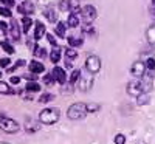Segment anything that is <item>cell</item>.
<instances>
[{"instance_id": "obj_1", "label": "cell", "mask_w": 155, "mask_h": 144, "mask_svg": "<svg viewBox=\"0 0 155 144\" xmlns=\"http://www.w3.org/2000/svg\"><path fill=\"white\" fill-rule=\"evenodd\" d=\"M59 118H61V110L58 107L44 109L41 113H39V123H42L45 126H53L59 121Z\"/></svg>"}, {"instance_id": "obj_2", "label": "cell", "mask_w": 155, "mask_h": 144, "mask_svg": "<svg viewBox=\"0 0 155 144\" xmlns=\"http://www.w3.org/2000/svg\"><path fill=\"white\" fill-rule=\"evenodd\" d=\"M87 113H88L87 112V104H84V102H74V104H71V106L68 107V110H67V116L70 118L71 121L82 119V118H85Z\"/></svg>"}, {"instance_id": "obj_3", "label": "cell", "mask_w": 155, "mask_h": 144, "mask_svg": "<svg viewBox=\"0 0 155 144\" xmlns=\"http://www.w3.org/2000/svg\"><path fill=\"white\" fill-rule=\"evenodd\" d=\"M0 129H2L3 132H6V133H16V132H19L20 127H19L17 121L11 119V118L6 116V115L0 113Z\"/></svg>"}, {"instance_id": "obj_4", "label": "cell", "mask_w": 155, "mask_h": 144, "mask_svg": "<svg viewBox=\"0 0 155 144\" xmlns=\"http://www.w3.org/2000/svg\"><path fill=\"white\" fill-rule=\"evenodd\" d=\"M85 68L90 74H98L101 71V59L96 54H90L85 59Z\"/></svg>"}, {"instance_id": "obj_5", "label": "cell", "mask_w": 155, "mask_h": 144, "mask_svg": "<svg viewBox=\"0 0 155 144\" xmlns=\"http://www.w3.org/2000/svg\"><path fill=\"white\" fill-rule=\"evenodd\" d=\"M127 93L130 95V96H134V98H137V96H140L141 93H143V84H141V79H134V81H130L127 84Z\"/></svg>"}, {"instance_id": "obj_6", "label": "cell", "mask_w": 155, "mask_h": 144, "mask_svg": "<svg viewBox=\"0 0 155 144\" xmlns=\"http://www.w3.org/2000/svg\"><path fill=\"white\" fill-rule=\"evenodd\" d=\"M81 16H82V22L84 23H92L96 19V8L92 5H87L81 9Z\"/></svg>"}, {"instance_id": "obj_7", "label": "cell", "mask_w": 155, "mask_h": 144, "mask_svg": "<svg viewBox=\"0 0 155 144\" xmlns=\"http://www.w3.org/2000/svg\"><path fill=\"white\" fill-rule=\"evenodd\" d=\"M130 73L137 77V79H141L144 74H146V64L143 61H137L132 64V67H130Z\"/></svg>"}, {"instance_id": "obj_8", "label": "cell", "mask_w": 155, "mask_h": 144, "mask_svg": "<svg viewBox=\"0 0 155 144\" xmlns=\"http://www.w3.org/2000/svg\"><path fill=\"white\" fill-rule=\"evenodd\" d=\"M51 73H53L54 79H56V82H58L59 85H65V84L68 82L67 73H65V70H64V68H61V67H54Z\"/></svg>"}, {"instance_id": "obj_9", "label": "cell", "mask_w": 155, "mask_h": 144, "mask_svg": "<svg viewBox=\"0 0 155 144\" xmlns=\"http://www.w3.org/2000/svg\"><path fill=\"white\" fill-rule=\"evenodd\" d=\"M17 11L22 16H31V14H34V3L30 2V0H23L17 6Z\"/></svg>"}, {"instance_id": "obj_10", "label": "cell", "mask_w": 155, "mask_h": 144, "mask_svg": "<svg viewBox=\"0 0 155 144\" xmlns=\"http://www.w3.org/2000/svg\"><path fill=\"white\" fill-rule=\"evenodd\" d=\"M20 27H19V22L16 20V19H12L11 20V23H9V36H11V39L12 41H19L20 39Z\"/></svg>"}, {"instance_id": "obj_11", "label": "cell", "mask_w": 155, "mask_h": 144, "mask_svg": "<svg viewBox=\"0 0 155 144\" xmlns=\"http://www.w3.org/2000/svg\"><path fill=\"white\" fill-rule=\"evenodd\" d=\"M28 68H30V71L34 73V74H41V73L45 71V65H44L42 62H39V61H31L30 65H28Z\"/></svg>"}, {"instance_id": "obj_12", "label": "cell", "mask_w": 155, "mask_h": 144, "mask_svg": "<svg viewBox=\"0 0 155 144\" xmlns=\"http://www.w3.org/2000/svg\"><path fill=\"white\" fill-rule=\"evenodd\" d=\"M47 33V28H45V25L41 22V20H37L36 22V30H34V41H39V39H42Z\"/></svg>"}, {"instance_id": "obj_13", "label": "cell", "mask_w": 155, "mask_h": 144, "mask_svg": "<svg viewBox=\"0 0 155 144\" xmlns=\"http://www.w3.org/2000/svg\"><path fill=\"white\" fill-rule=\"evenodd\" d=\"M92 76L93 74L88 73L87 77H82V74H81V77H79V81H78V82H79V87H81L82 91H87L88 88H92Z\"/></svg>"}, {"instance_id": "obj_14", "label": "cell", "mask_w": 155, "mask_h": 144, "mask_svg": "<svg viewBox=\"0 0 155 144\" xmlns=\"http://www.w3.org/2000/svg\"><path fill=\"white\" fill-rule=\"evenodd\" d=\"M146 37H147V44L150 45L152 50H155V23H152L146 31Z\"/></svg>"}, {"instance_id": "obj_15", "label": "cell", "mask_w": 155, "mask_h": 144, "mask_svg": "<svg viewBox=\"0 0 155 144\" xmlns=\"http://www.w3.org/2000/svg\"><path fill=\"white\" fill-rule=\"evenodd\" d=\"M44 16H45V17H47V20H48V22H51V23L58 20V12L54 11V8H53V6L45 8V9H44Z\"/></svg>"}, {"instance_id": "obj_16", "label": "cell", "mask_w": 155, "mask_h": 144, "mask_svg": "<svg viewBox=\"0 0 155 144\" xmlns=\"http://www.w3.org/2000/svg\"><path fill=\"white\" fill-rule=\"evenodd\" d=\"M61 53H62V48L58 47V45H53V50H51V53H50V59L53 64H58L59 59H61Z\"/></svg>"}, {"instance_id": "obj_17", "label": "cell", "mask_w": 155, "mask_h": 144, "mask_svg": "<svg viewBox=\"0 0 155 144\" xmlns=\"http://www.w3.org/2000/svg\"><path fill=\"white\" fill-rule=\"evenodd\" d=\"M54 34L62 37V39H65V34H67V25H65V22H58L56 28H54Z\"/></svg>"}, {"instance_id": "obj_18", "label": "cell", "mask_w": 155, "mask_h": 144, "mask_svg": "<svg viewBox=\"0 0 155 144\" xmlns=\"http://www.w3.org/2000/svg\"><path fill=\"white\" fill-rule=\"evenodd\" d=\"M31 27H33V20L30 19V16H23L22 17V31L25 34H28L30 30H31Z\"/></svg>"}, {"instance_id": "obj_19", "label": "cell", "mask_w": 155, "mask_h": 144, "mask_svg": "<svg viewBox=\"0 0 155 144\" xmlns=\"http://www.w3.org/2000/svg\"><path fill=\"white\" fill-rule=\"evenodd\" d=\"M79 23H81L79 16H78V14H73V12H70V16H68V19H67V25H68V27H70V28H76Z\"/></svg>"}, {"instance_id": "obj_20", "label": "cell", "mask_w": 155, "mask_h": 144, "mask_svg": "<svg viewBox=\"0 0 155 144\" xmlns=\"http://www.w3.org/2000/svg\"><path fill=\"white\" fill-rule=\"evenodd\" d=\"M67 41H68V45L71 48H78V47H81L82 45V37H78V36H68L67 37Z\"/></svg>"}, {"instance_id": "obj_21", "label": "cell", "mask_w": 155, "mask_h": 144, "mask_svg": "<svg viewBox=\"0 0 155 144\" xmlns=\"http://www.w3.org/2000/svg\"><path fill=\"white\" fill-rule=\"evenodd\" d=\"M0 93H2V95H14L16 91L9 87V84H8V82L0 81Z\"/></svg>"}, {"instance_id": "obj_22", "label": "cell", "mask_w": 155, "mask_h": 144, "mask_svg": "<svg viewBox=\"0 0 155 144\" xmlns=\"http://www.w3.org/2000/svg\"><path fill=\"white\" fill-rule=\"evenodd\" d=\"M79 77H81V70H73L70 77H68V84L70 85H76L78 81H79Z\"/></svg>"}, {"instance_id": "obj_23", "label": "cell", "mask_w": 155, "mask_h": 144, "mask_svg": "<svg viewBox=\"0 0 155 144\" xmlns=\"http://www.w3.org/2000/svg\"><path fill=\"white\" fill-rule=\"evenodd\" d=\"M149 99H150V95L146 93V91H143L140 96H137V104H138V106H144V104L149 102Z\"/></svg>"}, {"instance_id": "obj_24", "label": "cell", "mask_w": 155, "mask_h": 144, "mask_svg": "<svg viewBox=\"0 0 155 144\" xmlns=\"http://www.w3.org/2000/svg\"><path fill=\"white\" fill-rule=\"evenodd\" d=\"M65 57H67L68 61H73V59H76V57H78V51H76L74 48H71V47L65 48Z\"/></svg>"}, {"instance_id": "obj_25", "label": "cell", "mask_w": 155, "mask_h": 144, "mask_svg": "<svg viewBox=\"0 0 155 144\" xmlns=\"http://www.w3.org/2000/svg\"><path fill=\"white\" fill-rule=\"evenodd\" d=\"M33 53H34V56L36 57H45L47 56V51H45V48H42V47H39V45H36L34 47V50H33Z\"/></svg>"}, {"instance_id": "obj_26", "label": "cell", "mask_w": 155, "mask_h": 144, "mask_svg": "<svg viewBox=\"0 0 155 144\" xmlns=\"http://www.w3.org/2000/svg\"><path fill=\"white\" fill-rule=\"evenodd\" d=\"M25 90L27 91H41V85H39L36 81H30L27 84V87H25Z\"/></svg>"}, {"instance_id": "obj_27", "label": "cell", "mask_w": 155, "mask_h": 144, "mask_svg": "<svg viewBox=\"0 0 155 144\" xmlns=\"http://www.w3.org/2000/svg\"><path fill=\"white\" fill-rule=\"evenodd\" d=\"M53 99H54V95L44 93V95H41V98H39V102H41V104H48L50 101H53Z\"/></svg>"}, {"instance_id": "obj_28", "label": "cell", "mask_w": 155, "mask_h": 144, "mask_svg": "<svg viewBox=\"0 0 155 144\" xmlns=\"http://www.w3.org/2000/svg\"><path fill=\"white\" fill-rule=\"evenodd\" d=\"M0 47H2V48H3V51H6L8 54H12V53H14V47H12L8 41H3L2 44H0Z\"/></svg>"}, {"instance_id": "obj_29", "label": "cell", "mask_w": 155, "mask_h": 144, "mask_svg": "<svg viewBox=\"0 0 155 144\" xmlns=\"http://www.w3.org/2000/svg\"><path fill=\"white\" fill-rule=\"evenodd\" d=\"M59 9L61 11H70L71 9V2L70 0H61V3H59Z\"/></svg>"}, {"instance_id": "obj_30", "label": "cell", "mask_w": 155, "mask_h": 144, "mask_svg": "<svg viewBox=\"0 0 155 144\" xmlns=\"http://www.w3.org/2000/svg\"><path fill=\"white\" fill-rule=\"evenodd\" d=\"M0 16L2 17H12V12H11V9L8 8V6H2L0 5Z\"/></svg>"}, {"instance_id": "obj_31", "label": "cell", "mask_w": 155, "mask_h": 144, "mask_svg": "<svg viewBox=\"0 0 155 144\" xmlns=\"http://www.w3.org/2000/svg\"><path fill=\"white\" fill-rule=\"evenodd\" d=\"M54 82H56V79H54L53 73H48V74H45V76H44V84L51 85V84H54Z\"/></svg>"}, {"instance_id": "obj_32", "label": "cell", "mask_w": 155, "mask_h": 144, "mask_svg": "<svg viewBox=\"0 0 155 144\" xmlns=\"http://www.w3.org/2000/svg\"><path fill=\"white\" fill-rule=\"evenodd\" d=\"M144 64H146V70H149V71H155V59H153V57H149Z\"/></svg>"}, {"instance_id": "obj_33", "label": "cell", "mask_w": 155, "mask_h": 144, "mask_svg": "<svg viewBox=\"0 0 155 144\" xmlns=\"http://www.w3.org/2000/svg\"><path fill=\"white\" fill-rule=\"evenodd\" d=\"M23 65H25V61H23V59H19V61H17V62H16L14 65H12L11 68H8V71H9V73H12L14 70H17L19 67H23Z\"/></svg>"}, {"instance_id": "obj_34", "label": "cell", "mask_w": 155, "mask_h": 144, "mask_svg": "<svg viewBox=\"0 0 155 144\" xmlns=\"http://www.w3.org/2000/svg\"><path fill=\"white\" fill-rule=\"evenodd\" d=\"M8 31H9V25H8L6 22H3V20H0V33L6 34Z\"/></svg>"}, {"instance_id": "obj_35", "label": "cell", "mask_w": 155, "mask_h": 144, "mask_svg": "<svg viewBox=\"0 0 155 144\" xmlns=\"http://www.w3.org/2000/svg\"><path fill=\"white\" fill-rule=\"evenodd\" d=\"M115 144H126V136L123 133H118L115 136Z\"/></svg>"}, {"instance_id": "obj_36", "label": "cell", "mask_w": 155, "mask_h": 144, "mask_svg": "<svg viewBox=\"0 0 155 144\" xmlns=\"http://www.w3.org/2000/svg\"><path fill=\"white\" fill-rule=\"evenodd\" d=\"M98 110H99V104H87V112L95 113V112H98Z\"/></svg>"}, {"instance_id": "obj_37", "label": "cell", "mask_w": 155, "mask_h": 144, "mask_svg": "<svg viewBox=\"0 0 155 144\" xmlns=\"http://www.w3.org/2000/svg\"><path fill=\"white\" fill-rule=\"evenodd\" d=\"M9 64H11V61H9L8 57L0 59V67H2V68H8V67H9Z\"/></svg>"}, {"instance_id": "obj_38", "label": "cell", "mask_w": 155, "mask_h": 144, "mask_svg": "<svg viewBox=\"0 0 155 144\" xmlns=\"http://www.w3.org/2000/svg\"><path fill=\"white\" fill-rule=\"evenodd\" d=\"M23 79H27L28 82H30V81H37V74H34V73H31V74H23Z\"/></svg>"}, {"instance_id": "obj_39", "label": "cell", "mask_w": 155, "mask_h": 144, "mask_svg": "<svg viewBox=\"0 0 155 144\" xmlns=\"http://www.w3.org/2000/svg\"><path fill=\"white\" fill-rule=\"evenodd\" d=\"M2 2H3V5L8 6V8H11V6L16 5V0H2Z\"/></svg>"}, {"instance_id": "obj_40", "label": "cell", "mask_w": 155, "mask_h": 144, "mask_svg": "<svg viewBox=\"0 0 155 144\" xmlns=\"http://www.w3.org/2000/svg\"><path fill=\"white\" fill-rule=\"evenodd\" d=\"M9 82H11L12 85H17V84L20 82V77H19V76H12L11 79H9Z\"/></svg>"}, {"instance_id": "obj_41", "label": "cell", "mask_w": 155, "mask_h": 144, "mask_svg": "<svg viewBox=\"0 0 155 144\" xmlns=\"http://www.w3.org/2000/svg\"><path fill=\"white\" fill-rule=\"evenodd\" d=\"M81 9H82L81 6H73V8H71L70 11L73 12V14H78V16H79V14H81Z\"/></svg>"}, {"instance_id": "obj_42", "label": "cell", "mask_w": 155, "mask_h": 144, "mask_svg": "<svg viewBox=\"0 0 155 144\" xmlns=\"http://www.w3.org/2000/svg\"><path fill=\"white\" fill-rule=\"evenodd\" d=\"M47 39H48V42L51 45H56V39L53 37V34H47Z\"/></svg>"}, {"instance_id": "obj_43", "label": "cell", "mask_w": 155, "mask_h": 144, "mask_svg": "<svg viewBox=\"0 0 155 144\" xmlns=\"http://www.w3.org/2000/svg\"><path fill=\"white\" fill-rule=\"evenodd\" d=\"M149 9H150V14H153V16H155V0H152V3H150Z\"/></svg>"}, {"instance_id": "obj_44", "label": "cell", "mask_w": 155, "mask_h": 144, "mask_svg": "<svg viewBox=\"0 0 155 144\" xmlns=\"http://www.w3.org/2000/svg\"><path fill=\"white\" fill-rule=\"evenodd\" d=\"M0 77H2V71H0Z\"/></svg>"}]
</instances>
